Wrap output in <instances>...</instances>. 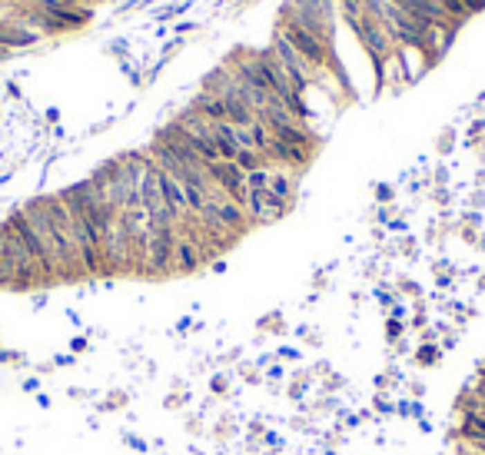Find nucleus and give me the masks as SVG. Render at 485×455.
<instances>
[{
    "instance_id": "obj_3",
    "label": "nucleus",
    "mask_w": 485,
    "mask_h": 455,
    "mask_svg": "<svg viewBox=\"0 0 485 455\" xmlns=\"http://www.w3.org/2000/svg\"><path fill=\"white\" fill-rule=\"evenodd\" d=\"M223 106H226V123H233V127H246L250 130L253 123H256V110H253L250 103L239 97V90H236V84L223 93Z\"/></svg>"
},
{
    "instance_id": "obj_5",
    "label": "nucleus",
    "mask_w": 485,
    "mask_h": 455,
    "mask_svg": "<svg viewBox=\"0 0 485 455\" xmlns=\"http://www.w3.org/2000/svg\"><path fill=\"white\" fill-rule=\"evenodd\" d=\"M160 186H163V200H167V206L183 219L186 213H190V206H186V186L180 183V180H173L170 173H163V169H160Z\"/></svg>"
},
{
    "instance_id": "obj_12",
    "label": "nucleus",
    "mask_w": 485,
    "mask_h": 455,
    "mask_svg": "<svg viewBox=\"0 0 485 455\" xmlns=\"http://www.w3.org/2000/svg\"><path fill=\"white\" fill-rule=\"evenodd\" d=\"M280 375H283V369H280V366H273V369L266 372V379H280Z\"/></svg>"
},
{
    "instance_id": "obj_10",
    "label": "nucleus",
    "mask_w": 485,
    "mask_h": 455,
    "mask_svg": "<svg viewBox=\"0 0 485 455\" xmlns=\"http://www.w3.org/2000/svg\"><path fill=\"white\" fill-rule=\"evenodd\" d=\"M226 386H230V382H226L223 375H213V382H210V389H213V392H226Z\"/></svg>"
},
{
    "instance_id": "obj_1",
    "label": "nucleus",
    "mask_w": 485,
    "mask_h": 455,
    "mask_svg": "<svg viewBox=\"0 0 485 455\" xmlns=\"http://www.w3.org/2000/svg\"><path fill=\"white\" fill-rule=\"evenodd\" d=\"M173 250H176V226H150L147 253H143V276L173 272Z\"/></svg>"
},
{
    "instance_id": "obj_2",
    "label": "nucleus",
    "mask_w": 485,
    "mask_h": 455,
    "mask_svg": "<svg viewBox=\"0 0 485 455\" xmlns=\"http://www.w3.org/2000/svg\"><path fill=\"white\" fill-rule=\"evenodd\" d=\"M289 203L276 200L269 189H250V200H246V216H250V226H266V223H276L280 216H286Z\"/></svg>"
},
{
    "instance_id": "obj_6",
    "label": "nucleus",
    "mask_w": 485,
    "mask_h": 455,
    "mask_svg": "<svg viewBox=\"0 0 485 455\" xmlns=\"http://www.w3.org/2000/svg\"><path fill=\"white\" fill-rule=\"evenodd\" d=\"M200 117H206L210 123H219V120H226V106H223V97H213V93H206V90H200L196 97H193V103H190Z\"/></svg>"
},
{
    "instance_id": "obj_8",
    "label": "nucleus",
    "mask_w": 485,
    "mask_h": 455,
    "mask_svg": "<svg viewBox=\"0 0 485 455\" xmlns=\"http://www.w3.org/2000/svg\"><path fill=\"white\" fill-rule=\"evenodd\" d=\"M419 366H435L439 362V346H419Z\"/></svg>"
},
{
    "instance_id": "obj_9",
    "label": "nucleus",
    "mask_w": 485,
    "mask_h": 455,
    "mask_svg": "<svg viewBox=\"0 0 485 455\" xmlns=\"http://www.w3.org/2000/svg\"><path fill=\"white\" fill-rule=\"evenodd\" d=\"M123 402H127V392H113V396H107L103 399V412H113V409H123Z\"/></svg>"
},
{
    "instance_id": "obj_7",
    "label": "nucleus",
    "mask_w": 485,
    "mask_h": 455,
    "mask_svg": "<svg viewBox=\"0 0 485 455\" xmlns=\"http://www.w3.org/2000/svg\"><path fill=\"white\" fill-rule=\"evenodd\" d=\"M246 189H269V167L246 173Z\"/></svg>"
},
{
    "instance_id": "obj_11",
    "label": "nucleus",
    "mask_w": 485,
    "mask_h": 455,
    "mask_svg": "<svg viewBox=\"0 0 485 455\" xmlns=\"http://www.w3.org/2000/svg\"><path fill=\"white\" fill-rule=\"evenodd\" d=\"M468 7H472V14H479V10H482L485 7V0H466Z\"/></svg>"
},
{
    "instance_id": "obj_4",
    "label": "nucleus",
    "mask_w": 485,
    "mask_h": 455,
    "mask_svg": "<svg viewBox=\"0 0 485 455\" xmlns=\"http://www.w3.org/2000/svg\"><path fill=\"white\" fill-rule=\"evenodd\" d=\"M296 186H300L296 169L269 167V193H273L276 200H283V203H289V206H293V200H296Z\"/></svg>"
}]
</instances>
